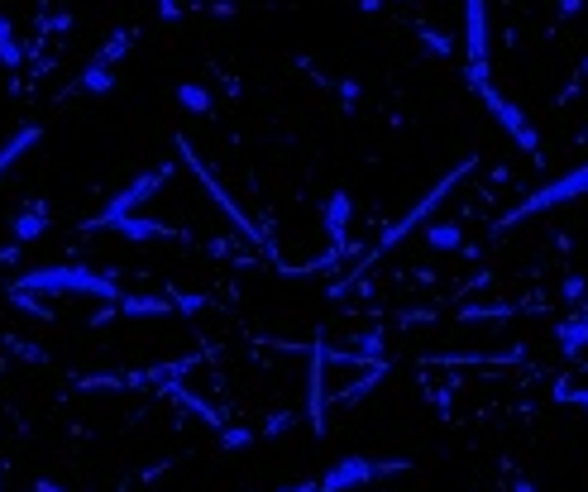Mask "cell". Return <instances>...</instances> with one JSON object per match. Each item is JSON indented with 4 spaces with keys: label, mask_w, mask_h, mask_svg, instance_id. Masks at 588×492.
<instances>
[{
    "label": "cell",
    "mask_w": 588,
    "mask_h": 492,
    "mask_svg": "<svg viewBox=\"0 0 588 492\" xmlns=\"http://www.w3.org/2000/svg\"><path fill=\"white\" fill-rule=\"evenodd\" d=\"M15 292L24 297H101V301H120V278L101 273L91 263H44V268H29Z\"/></svg>",
    "instance_id": "1"
},
{
    "label": "cell",
    "mask_w": 588,
    "mask_h": 492,
    "mask_svg": "<svg viewBox=\"0 0 588 492\" xmlns=\"http://www.w3.org/2000/svg\"><path fill=\"white\" fill-rule=\"evenodd\" d=\"M474 168H479V153H469V158H464V163H455V168L445 172V177H436V182L426 187V196H421V201H412V206H407V211L397 215L388 230L378 235V244H373L369 254H364V263H359V273H364L369 263H378V258H388L407 235H421V225H426V220L440 211V201H445V196H455V187H459V182H464V177H469Z\"/></svg>",
    "instance_id": "2"
},
{
    "label": "cell",
    "mask_w": 588,
    "mask_h": 492,
    "mask_svg": "<svg viewBox=\"0 0 588 492\" xmlns=\"http://www.w3.org/2000/svg\"><path fill=\"white\" fill-rule=\"evenodd\" d=\"M464 77L474 91L493 86V34H488V0H464Z\"/></svg>",
    "instance_id": "3"
},
{
    "label": "cell",
    "mask_w": 588,
    "mask_h": 492,
    "mask_svg": "<svg viewBox=\"0 0 588 492\" xmlns=\"http://www.w3.org/2000/svg\"><path fill=\"white\" fill-rule=\"evenodd\" d=\"M588 196V163H579V168H569L565 177H555V182H545V187H536V192L526 196L517 211H507L498 220V230H512V225H522L526 215H545L555 211V206H569V201H584Z\"/></svg>",
    "instance_id": "4"
},
{
    "label": "cell",
    "mask_w": 588,
    "mask_h": 492,
    "mask_svg": "<svg viewBox=\"0 0 588 492\" xmlns=\"http://www.w3.org/2000/svg\"><path fill=\"white\" fill-rule=\"evenodd\" d=\"M130 48H134V29H115V34L96 48V58L82 67V77L72 82V96H106V91H115V67H120V58H125Z\"/></svg>",
    "instance_id": "5"
},
{
    "label": "cell",
    "mask_w": 588,
    "mask_h": 492,
    "mask_svg": "<svg viewBox=\"0 0 588 492\" xmlns=\"http://www.w3.org/2000/svg\"><path fill=\"white\" fill-rule=\"evenodd\" d=\"M483 106H488V115H493V125L517 144V149H526V153H541V129H536V120L526 115L512 96H502L498 86H483V91H474Z\"/></svg>",
    "instance_id": "6"
},
{
    "label": "cell",
    "mask_w": 588,
    "mask_h": 492,
    "mask_svg": "<svg viewBox=\"0 0 588 492\" xmlns=\"http://www.w3.org/2000/svg\"><path fill=\"white\" fill-rule=\"evenodd\" d=\"M402 469H412V464H407V459H402V464H383V459H369V454H345L340 464H330V469L316 478V488L321 492H359V488H369L373 478L402 473Z\"/></svg>",
    "instance_id": "7"
},
{
    "label": "cell",
    "mask_w": 588,
    "mask_h": 492,
    "mask_svg": "<svg viewBox=\"0 0 588 492\" xmlns=\"http://www.w3.org/2000/svg\"><path fill=\"white\" fill-rule=\"evenodd\" d=\"M177 158H182V163H187V168L196 172V182H201V187H206V196L216 201V211H225V220H230V225H235V230H240L244 239H259V225H254V220H249V215L240 211V201H235V196H230L225 187H220V182H216V172H211L206 163H201V158H196L192 139H182V134H177Z\"/></svg>",
    "instance_id": "8"
},
{
    "label": "cell",
    "mask_w": 588,
    "mask_h": 492,
    "mask_svg": "<svg viewBox=\"0 0 588 492\" xmlns=\"http://www.w3.org/2000/svg\"><path fill=\"white\" fill-rule=\"evenodd\" d=\"M173 177V163H163V168H153V172H144V177H134L125 192H115L106 201V211L96 215V220H120V215H139L149 201H158V192H163V182Z\"/></svg>",
    "instance_id": "9"
},
{
    "label": "cell",
    "mask_w": 588,
    "mask_h": 492,
    "mask_svg": "<svg viewBox=\"0 0 588 492\" xmlns=\"http://www.w3.org/2000/svg\"><path fill=\"white\" fill-rule=\"evenodd\" d=\"M87 225L101 230V235L130 239V244H173V239H182L177 225H163V220H149V215H120V220H96V215H91Z\"/></svg>",
    "instance_id": "10"
},
{
    "label": "cell",
    "mask_w": 588,
    "mask_h": 492,
    "mask_svg": "<svg viewBox=\"0 0 588 492\" xmlns=\"http://www.w3.org/2000/svg\"><path fill=\"white\" fill-rule=\"evenodd\" d=\"M48 220H53L48 201H29V206L10 220V249H5V258H15L24 244H34V239H44L48 235Z\"/></svg>",
    "instance_id": "11"
},
{
    "label": "cell",
    "mask_w": 588,
    "mask_h": 492,
    "mask_svg": "<svg viewBox=\"0 0 588 492\" xmlns=\"http://www.w3.org/2000/svg\"><path fill=\"white\" fill-rule=\"evenodd\" d=\"M321 225H326V235H330V249H345L349 225H354V196L345 187L326 192V201H321Z\"/></svg>",
    "instance_id": "12"
},
{
    "label": "cell",
    "mask_w": 588,
    "mask_h": 492,
    "mask_svg": "<svg viewBox=\"0 0 588 492\" xmlns=\"http://www.w3.org/2000/svg\"><path fill=\"white\" fill-rule=\"evenodd\" d=\"M39 139H44V125H20L5 144H0V182L10 177V168H15L20 158H29V153L39 149Z\"/></svg>",
    "instance_id": "13"
},
{
    "label": "cell",
    "mask_w": 588,
    "mask_h": 492,
    "mask_svg": "<svg viewBox=\"0 0 588 492\" xmlns=\"http://www.w3.org/2000/svg\"><path fill=\"white\" fill-rule=\"evenodd\" d=\"M421 244L436 249V254H455V249H464V225H455V220H431V225H421Z\"/></svg>",
    "instance_id": "14"
},
{
    "label": "cell",
    "mask_w": 588,
    "mask_h": 492,
    "mask_svg": "<svg viewBox=\"0 0 588 492\" xmlns=\"http://www.w3.org/2000/svg\"><path fill=\"white\" fill-rule=\"evenodd\" d=\"M555 340H560V354H565V359H579V354H588V311L569 316V321L555 330Z\"/></svg>",
    "instance_id": "15"
},
{
    "label": "cell",
    "mask_w": 588,
    "mask_h": 492,
    "mask_svg": "<svg viewBox=\"0 0 588 492\" xmlns=\"http://www.w3.org/2000/svg\"><path fill=\"white\" fill-rule=\"evenodd\" d=\"M24 63V43L15 34V24L0 15V67H20Z\"/></svg>",
    "instance_id": "16"
},
{
    "label": "cell",
    "mask_w": 588,
    "mask_h": 492,
    "mask_svg": "<svg viewBox=\"0 0 588 492\" xmlns=\"http://www.w3.org/2000/svg\"><path fill=\"white\" fill-rule=\"evenodd\" d=\"M173 96H177V106H187L192 115H206V110H211V91H206V86H196V82H182Z\"/></svg>",
    "instance_id": "17"
},
{
    "label": "cell",
    "mask_w": 588,
    "mask_h": 492,
    "mask_svg": "<svg viewBox=\"0 0 588 492\" xmlns=\"http://www.w3.org/2000/svg\"><path fill=\"white\" fill-rule=\"evenodd\" d=\"M416 43H421L431 58H450V53H455V39H450L445 29H421V34H416Z\"/></svg>",
    "instance_id": "18"
},
{
    "label": "cell",
    "mask_w": 588,
    "mask_h": 492,
    "mask_svg": "<svg viewBox=\"0 0 588 492\" xmlns=\"http://www.w3.org/2000/svg\"><path fill=\"white\" fill-rule=\"evenodd\" d=\"M555 397H560V402H574V407H588V383H579V378H560V383H555Z\"/></svg>",
    "instance_id": "19"
},
{
    "label": "cell",
    "mask_w": 588,
    "mask_h": 492,
    "mask_svg": "<svg viewBox=\"0 0 588 492\" xmlns=\"http://www.w3.org/2000/svg\"><path fill=\"white\" fill-rule=\"evenodd\" d=\"M588 10V0H555V15L560 20H574V15H584Z\"/></svg>",
    "instance_id": "20"
},
{
    "label": "cell",
    "mask_w": 588,
    "mask_h": 492,
    "mask_svg": "<svg viewBox=\"0 0 588 492\" xmlns=\"http://www.w3.org/2000/svg\"><path fill=\"white\" fill-rule=\"evenodd\" d=\"M153 10H158L163 20H177V15H182V5H177V0H153Z\"/></svg>",
    "instance_id": "21"
},
{
    "label": "cell",
    "mask_w": 588,
    "mask_h": 492,
    "mask_svg": "<svg viewBox=\"0 0 588 492\" xmlns=\"http://www.w3.org/2000/svg\"><path fill=\"white\" fill-rule=\"evenodd\" d=\"M584 287H588L584 278H569V282H565V297H569V301H574V297H584Z\"/></svg>",
    "instance_id": "22"
},
{
    "label": "cell",
    "mask_w": 588,
    "mask_h": 492,
    "mask_svg": "<svg viewBox=\"0 0 588 492\" xmlns=\"http://www.w3.org/2000/svg\"><path fill=\"white\" fill-rule=\"evenodd\" d=\"M278 492H321L316 483H287V488H278Z\"/></svg>",
    "instance_id": "23"
},
{
    "label": "cell",
    "mask_w": 588,
    "mask_h": 492,
    "mask_svg": "<svg viewBox=\"0 0 588 492\" xmlns=\"http://www.w3.org/2000/svg\"><path fill=\"white\" fill-rule=\"evenodd\" d=\"M512 492H541V488H536L531 478H517V488H512Z\"/></svg>",
    "instance_id": "24"
}]
</instances>
